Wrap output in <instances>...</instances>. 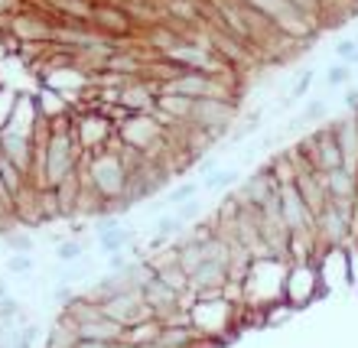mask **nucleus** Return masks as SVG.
<instances>
[{"label": "nucleus", "mask_w": 358, "mask_h": 348, "mask_svg": "<svg viewBox=\"0 0 358 348\" xmlns=\"http://www.w3.org/2000/svg\"><path fill=\"white\" fill-rule=\"evenodd\" d=\"M352 231H355V208L339 205V202H326V205L313 215V235L320 247H345Z\"/></svg>", "instance_id": "obj_1"}, {"label": "nucleus", "mask_w": 358, "mask_h": 348, "mask_svg": "<svg viewBox=\"0 0 358 348\" xmlns=\"http://www.w3.org/2000/svg\"><path fill=\"white\" fill-rule=\"evenodd\" d=\"M320 270L313 261H287L283 273V300L287 306H306L320 290Z\"/></svg>", "instance_id": "obj_2"}, {"label": "nucleus", "mask_w": 358, "mask_h": 348, "mask_svg": "<svg viewBox=\"0 0 358 348\" xmlns=\"http://www.w3.org/2000/svg\"><path fill=\"white\" fill-rule=\"evenodd\" d=\"M88 23H92L94 33H101V36L114 39V43L121 36H131V29H134L131 10L124 7V3H101V0H94Z\"/></svg>", "instance_id": "obj_3"}, {"label": "nucleus", "mask_w": 358, "mask_h": 348, "mask_svg": "<svg viewBox=\"0 0 358 348\" xmlns=\"http://www.w3.org/2000/svg\"><path fill=\"white\" fill-rule=\"evenodd\" d=\"M280 218H283L287 235L313 231V212H310V205L300 198V192H296V186H293V182L280 186Z\"/></svg>", "instance_id": "obj_4"}, {"label": "nucleus", "mask_w": 358, "mask_h": 348, "mask_svg": "<svg viewBox=\"0 0 358 348\" xmlns=\"http://www.w3.org/2000/svg\"><path fill=\"white\" fill-rule=\"evenodd\" d=\"M137 293H141V300L153 310V316H157V319L170 316V312H176L179 306H182V296H179L173 287H166L157 273H153L150 280H143L141 287H137Z\"/></svg>", "instance_id": "obj_5"}, {"label": "nucleus", "mask_w": 358, "mask_h": 348, "mask_svg": "<svg viewBox=\"0 0 358 348\" xmlns=\"http://www.w3.org/2000/svg\"><path fill=\"white\" fill-rule=\"evenodd\" d=\"M94 238L101 254H114V251H127L134 245V231L121 225V215H101L94 218Z\"/></svg>", "instance_id": "obj_6"}, {"label": "nucleus", "mask_w": 358, "mask_h": 348, "mask_svg": "<svg viewBox=\"0 0 358 348\" xmlns=\"http://www.w3.org/2000/svg\"><path fill=\"white\" fill-rule=\"evenodd\" d=\"M0 153L23 173V179H27L29 157H33V137H29L27 131H17V127L3 124V127H0Z\"/></svg>", "instance_id": "obj_7"}, {"label": "nucleus", "mask_w": 358, "mask_h": 348, "mask_svg": "<svg viewBox=\"0 0 358 348\" xmlns=\"http://www.w3.org/2000/svg\"><path fill=\"white\" fill-rule=\"evenodd\" d=\"M320 176H322V189H326V198H329V202L358 208V173L339 166V170L320 173Z\"/></svg>", "instance_id": "obj_8"}, {"label": "nucleus", "mask_w": 358, "mask_h": 348, "mask_svg": "<svg viewBox=\"0 0 358 348\" xmlns=\"http://www.w3.org/2000/svg\"><path fill=\"white\" fill-rule=\"evenodd\" d=\"M157 339H160V319H143L124 329L121 345H150Z\"/></svg>", "instance_id": "obj_9"}, {"label": "nucleus", "mask_w": 358, "mask_h": 348, "mask_svg": "<svg viewBox=\"0 0 358 348\" xmlns=\"http://www.w3.org/2000/svg\"><path fill=\"white\" fill-rule=\"evenodd\" d=\"M326 114H329V101H326V98H310V101L303 104V111L287 124V131H300V127L320 124V121H326Z\"/></svg>", "instance_id": "obj_10"}, {"label": "nucleus", "mask_w": 358, "mask_h": 348, "mask_svg": "<svg viewBox=\"0 0 358 348\" xmlns=\"http://www.w3.org/2000/svg\"><path fill=\"white\" fill-rule=\"evenodd\" d=\"M235 182H241V170H238V166H218V170L206 173L199 186L208 189V192H225V189H231Z\"/></svg>", "instance_id": "obj_11"}, {"label": "nucleus", "mask_w": 358, "mask_h": 348, "mask_svg": "<svg viewBox=\"0 0 358 348\" xmlns=\"http://www.w3.org/2000/svg\"><path fill=\"white\" fill-rule=\"evenodd\" d=\"M186 228H189V225L176 215V212H160V215H157V222H153V235L176 241L179 235H186Z\"/></svg>", "instance_id": "obj_12"}, {"label": "nucleus", "mask_w": 358, "mask_h": 348, "mask_svg": "<svg viewBox=\"0 0 358 348\" xmlns=\"http://www.w3.org/2000/svg\"><path fill=\"white\" fill-rule=\"evenodd\" d=\"M76 339H78L76 326L59 316L56 326H52V329H49V335H46V348H72V345H76Z\"/></svg>", "instance_id": "obj_13"}, {"label": "nucleus", "mask_w": 358, "mask_h": 348, "mask_svg": "<svg viewBox=\"0 0 358 348\" xmlns=\"http://www.w3.org/2000/svg\"><path fill=\"white\" fill-rule=\"evenodd\" d=\"M85 251H88L85 238H76V235H72V238H62L52 254H56L59 263H76V261H82V257H85Z\"/></svg>", "instance_id": "obj_14"}, {"label": "nucleus", "mask_w": 358, "mask_h": 348, "mask_svg": "<svg viewBox=\"0 0 358 348\" xmlns=\"http://www.w3.org/2000/svg\"><path fill=\"white\" fill-rule=\"evenodd\" d=\"M199 182H192V179H186V182H179V186L173 189H163V205L166 208H176L182 205V202H189V198H196L199 196Z\"/></svg>", "instance_id": "obj_15"}, {"label": "nucleus", "mask_w": 358, "mask_h": 348, "mask_svg": "<svg viewBox=\"0 0 358 348\" xmlns=\"http://www.w3.org/2000/svg\"><path fill=\"white\" fill-rule=\"evenodd\" d=\"M0 238H3V247H7L10 254H33V247H36V241H33L29 231H13V228H7Z\"/></svg>", "instance_id": "obj_16"}, {"label": "nucleus", "mask_w": 358, "mask_h": 348, "mask_svg": "<svg viewBox=\"0 0 358 348\" xmlns=\"http://www.w3.org/2000/svg\"><path fill=\"white\" fill-rule=\"evenodd\" d=\"M352 82H355V68L349 66V62H332L329 68H326V85L329 88H349Z\"/></svg>", "instance_id": "obj_17"}, {"label": "nucleus", "mask_w": 358, "mask_h": 348, "mask_svg": "<svg viewBox=\"0 0 358 348\" xmlns=\"http://www.w3.org/2000/svg\"><path fill=\"white\" fill-rule=\"evenodd\" d=\"M261 124H264V111H251L245 117V121L238 124L235 131H231V143H241V140H248L251 133H257L261 131Z\"/></svg>", "instance_id": "obj_18"}, {"label": "nucleus", "mask_w": 358, "mask_h": 348, "mask_svg": "<svg viewBox=\"0 0 358 348\" xmlns=\"http://www.w3.org/2000/svg\"><path fill=\"white\" fill-rule=\"evenodd\" d=\"M313 82H316V68H303L300 75H296V82H293V88H290V94H287V101H303L306 94L313 92Z\"/></svg>", "instance_id": "obj_19"}, {"label": "nucleus", "mask_w": 358, "mask_h": 348, "mask_svg": "<svg viewBox=\"0 0 358 348\" xmlns=\"http://www.w3.org/2000/svg\"><path fill=\"white\" fill-rule=\"evenodd\" d=\"M36 270V261L33 254H10L7 257V273L20 277V280H29V273Z\"/></svg>", "instance_id": "obj_20"}, {"label": "nucleus", "mask_w": 358, "mask_h": 348, "mask_svg": "<svg viewBox=\"0 0 358 348\" xmlns=\"http://www.w3.org/2000/svg\"><path fill=\"white\" fill-rule=\"evenodd\" d=\"M173 212H176V215L182 218V222H186V225H192V222H196V218L202 215V202H199V198H189V202H182V205H176V208H173Z\"/></svg>", "instance_id": "obj_21"}, {"label": "nucleus", "mask_w": 358, "mask_h": 348, "mask_svg": "<svg viewBox=\"0 0 358 348\" xmlns=\"http://www.w3.org/2000/svg\"><path fill=\"white\" fill-rule=\"evenodd\" d=\"M76 296H78V290H76V287H69V283H59L56 290H52V303H56L59 310H62V306H69Z\"/></svg>", "instance_id": "obj_22"}, {"label": "nucleus", "mask_w": 358, "mask_h": 348, "mask_svg": "<svg viewBox=\"0 0 358 348\" xmlns=\"http://www.w3.org/2000/svg\"><path fill=\"white\" fill-rule=\"evenodd\" d=\"M342 108H345V114H358V85L342 88Z\"/></svg>", "instance_id": "obj_23"}, {"label": "nucleus", "mask_w": 358, "mask_h": 348, "mask_svg": "<svg viewBox=\"0 0 358 348\" xmlns=\"http://www.w3.org/2000/svg\"><path fill=\"white\" fill-rule=\"evenodd\" d=\"M72 348H117V345H108V342H94V339H76Z\"/></svg>", "instance_id": "obj_24"}, {"label": "nucleus", "mask_w": 358, "mask_h": 348, "mask_svg": "<svg viewBox=\"0 0 358 348\" xmlns=\"http://www.w3.org/2000/svg\"><path fill=\"white\" fill-rule=\"evenodd\" d=\"M3 296H10V290H7V280L0 277V300H3Z\"/></svg>", "instance_id": "obj_25"}, {"label": "nucleus", "mask_w": 358, "mask_h": 348, "mask_svg": "<svg viewBox=\"0 0 358 348\" xmlns=\"http://www.w3.org/2000/svg\"><path fill=\"white\" fill-rule=\"evenodd\" d=\"M352 68H355V82H358V62H355V66H352Z\"/></svg>", "instance_id": "obj_26"}]
</instances>
